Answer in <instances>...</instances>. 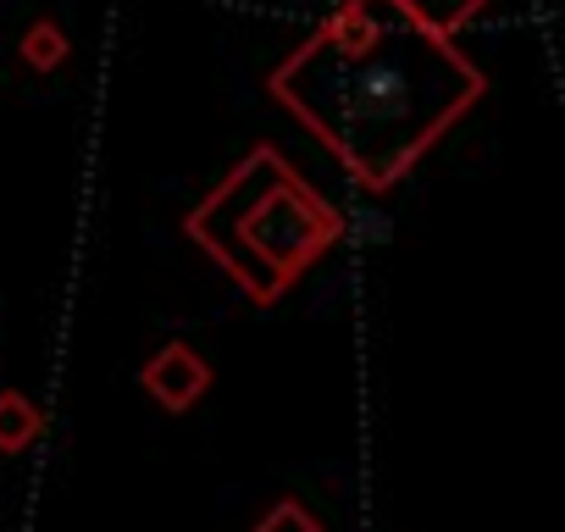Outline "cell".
I'll return each instance as SVG.
<instances>
[{
    "mask_svg": "<svg viewBox=\"0 0 565 532\" xmlns=\"http://www.w3.org/2000/svg\"><path fill=\"white\" fill-rule=\"evenodd\" d=\"M266 95L317 134L366 194H388L482 106L488 73L388 0H339L266 73Z\"/></svg>",
    "mask_w": 565,
    "mask_h": 532,
    "instance_id": "cell-1",
    "label": "cell"
},
{
    "mask_svg": "<svg viewBox=\"0 0 565 532\" xmlns=\"http://www.w3.org/2000/svg\"><path fill=\"white\" fill-rule=\"evenodd\" d=\"M183 233L255 306H277L344 238V216L277 145H255L183 216Z\"/></svg>",
    "mask_w": 565,
    "mask_h": 532,
    "instance_id": "cell-2",
    "label": "cell"
},
{
    "mask_svg": "<svg viewBox=\"0 0 565 532\" xmlns=\"http://www.w3.org/2000/svg\"><path fill=\"white\" fill-rule=\"evenodd\" d=\"M211 361L194 350V344H183V339H172V344H161L145 366H139V389L167 411V416H183V411H194L205 394H211Z\"/></svg>",
    "mask_w": 565,
    "mask_h": 532,
    "instance_id": "cell-3",
    "label": "cell"
},
{
    "mask_svg": "<svg viewBox=\"0 0 565 532\" xmlns=\"http://www.w3.org/2000/svg\"><path fill=\"white\" fill-rule=\"evenodd\" d=\"M388 7H399L416 29L438 34V40H455L466 23H477L493 0H388Z\"/></svg>",
    "mask_w": 565,
    "mask_h": 532,
    "instance_id": "cell-4",
    "label": "cell"
},
{
    "mask_svg": "<svg viewBox=\"0 0 565 532\" xmlns=\"http://www.w3.org/2000/svg\"><path fill=\"white\" fill-rule=\"evenodd\" d=\"M45 438V411L23 389H0V455H23Z\"/></svg>",
    "mask_w": 565,
    "mask_h": 532,
    "instance_id": "cell-5",
    "label": "cell"
},
{
    "mask_svg": "<svg viewBox=\"0 0 565 532\" xmlns=\"http://www.w3.org/2000/svg\"><path fill=\"white\" fill-rule=\"evenodd\" d=\"M18 56H23V67H34V73H56V67L73 56L67 29H62L56 18H34V23L23 29V40H18Z\"/></svg>",
    "mask_w": 565,
    "mask_h": 532,
    "instance_id": "cell-6",
    "label": "cell"
},
{
    "mask_svg": "<svg viewBox=\"0 0 565 532\" xmlns=\"http://www.w3.org/2000/svg\"><path fill=\"white\" fill-rule=\"evenodd\" d=\"M249 532H328V526H322V515H317L311 504H300V499H271L266 515H260Z\"/></svg>",
    "mask_w": 565,
    "mask_h": 532,
    "instance_id": "cell-7",
    "label": "cell"
}]
</instances>
